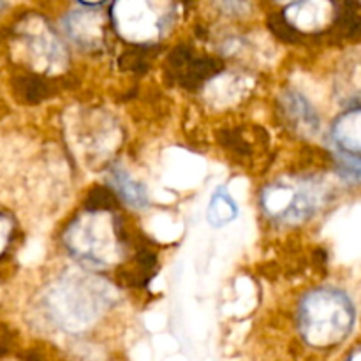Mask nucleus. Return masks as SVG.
I'll list each match as a JSON object with an SVG mask.
<instances>
[{"instance_id": "1", "label": "nucleus", "mask_w": 361, "mask_h": 361, "mask_svg": "<svg viewBox=\"0 0 361 361\" xmlns=\"http://www.w3.org/2000/svg\"><path fill=\"white\" fill-rule=\"evenodd\" d=\"M302 317L305 337L312 344H319L324 321L330 323L337 337L342 341V337L348 335L349 328L353 324V307L338 293H317V295H312V298L305 302Z\"/></svg>"}, {"instance_id": "2", "label": "nucleus", "mask_w": 361, "mask_h": 361, "mask_svg": "<svg viewBox=\"0 0 361 361\" xmlns=\"http://www.w3.org/2000/svg\"><path fill=\"white\" fill-rule=\"evenodd\" d=\"M169 73L178 80L182 87L196 90L204 80L215 76L222 71L221 60L214 56H196L189 46H178L168 59Z\"/></svg>"}, {"instance_id": "3", "label": "nucleus", "mask_w": 361, "mask_h": 361, "mask_svg": "<svg viewBox=\"0 0 361 361\" xmlns=\"http://www.w3.org/2000/svg\"><path fill=\"white\" fill-rule=\"evenodd\" d=\"M13 92L18 101L25 104H37L51 95V85L34 74H23L13 80Z\"/></svg>"}, {"instance_id": "4", "label": "nucleus", "mask_w": 361, "mask_h": 361, "mask_svg": "<svg viewBox=\"0 0 361 361\" xmlns=\"http://www.w3.org/2000/svg\"><path fill=\"white\" fill-rule=\"evenodd\" d=\"M284 106H286V115L291 120V123L295 126V129L298 130H307V133L314 134L317 130V116L314 113V109L310 108L309 102L298 94H288L284 97Z\"/></svg>"}, {"instance_id": "5", "label": "nucleus", "mask_w": 361, "mask_h": 361, "mask_svg": "<svg viewBox=\"0 0 361 361\" xmlns=\"http://www.w3.org/2000/svg\"><path fill=\"white\" fill-rule=\"evenodd\" d=\"M355 9H358V4L345 2L338 6V14L335 18V25L331 27V32L338 39H349V41L361 39V14Z\"/></svg>"}, {"instance_id": "6", "label": "nucleus", "mask_w": 361, "mask_h": 361, "mask_svg": "<svg viewBox=\"0 0 361 361\" xmlns=\"http://www.w3.org/2000/svg\"><path fill=\"white\" fill-rule=\"evenodd\" d=\"M238 215V208H236L235 201L231 200L228 192L219 190L214 194L208 204V222L214 226H224L226 222H231Z\"/></svg>"}, {"instance_id": "7", "label": "nucleus", "mask_w": 361, "mask_h": 361, "mask_svg": "<svg viewBox=\"0 0 361 361\" xmlns=\"http://www.w3.org/2000/svg\"><path fill=\"white\" fill-rule=\"evenodd\" d=\"M113 182H115L118 194L127 201V203L137 208L147 207V192H145V187L141 185V183L134 182L129 175H126V173L120 171V169H116V171L113 173Z\"/></svg>"}, {"instance_id": "8", "label": "nucleus", "mask_w": 361, "mask_h": 361, "mask_svg": "<svg viewBox=\"0 0 361 361\" xmlns=\"http://www.w3.org/2000/svg\"><path fill=\"white\" fill-rule=\"evenodd\" d=\"M356 115H358L360 123H361V111H356ZM335 134H337V140L341 137V143H345V141L353 140L351 143L345 145L344 147L345 150H353L356 152V154H361V129L358 123L353 120L351 115L341 118V122H338L337 127H335Z\"/></svg>"}, {"instance_id": "9", "label": "nucleus", "mask_w": 361, "mask_h": 361, "mask_svg": "<svg viewBox=\"0 0 361 361\" xmlns=\"http://www.w3.org/2000/svg\"><path fill=\"white\" fill-rule=\"evenodd\" d=\"M118 207V200L115 194L106 187H94L87 194L85 200V208L88 212H102V210H115Z\"/></svg>"}, {"instance_id": "10", "label": "nucleus", "mask_w": 361, "mask_h": 361, "mask_svg": "<svg viewBox=\"0 0 361 361\" xmlns=\"http://www.w3.org/2000/svg\"><path fill=\"white\" fill-rule=\"evenodd\" d=\"M268 27L270 30L277 35L279 39L286 42H300L302 41V34L296 30L293 25H289V21L282 16L281 13H271L268 16Z\"/></svg>"}, {"instance_id": "11", "label": "nucleus", "mask_w": 361, "mask_h": 361, "mask_svg": "<svg viewBox=\"0 0 361 361\" xmlns=\"http://www.w3.org/2000/svg\"><path fill=\"white\" fill-rule=\"evenodd\" d=\"M120 67L134 73H145L148 69V48L147 46H136L120 59Z\"/></svg>"}, {"instance_id": "12", "label": "nucleus", "mask_w": 361, "mask_h": 361, "mask_svg": "<svg viewBox=\"0 0 361 361\" xmlns=\"http://www.w3.org/2000/svg\"><path fill=\"white\" fill-rule=\"evenodd\" d=\"M219 141H221L224 147H228L229 150H233L238 155H249L250 148L247 145V141L243 140L238 134V130H221L219 133Z\"/></svg>"}, {"instance_id": "13", "label": "nucleus", "mask_w": 361, "mask_h": 361, "mask_svg": "<svg viewBox=\"0 0 361 361\" xmlns=\"http://www.w3.org/2000/svg\"><path fill=\"white\" fill-rule=\"evenodd\" d=\"M338 173L344 176L345 180H361V159L355 155H341L338 157Z\"/></svg>"}]
</instances>
